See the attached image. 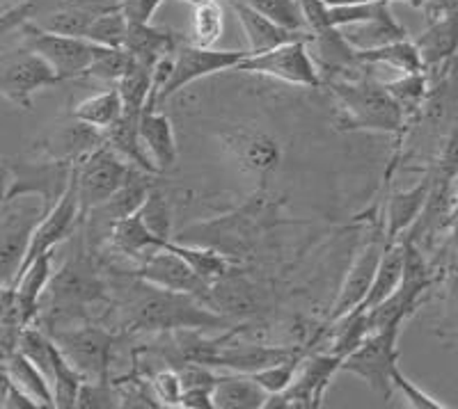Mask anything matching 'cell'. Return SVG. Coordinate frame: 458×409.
I'll list each match as a JSON object with an SVG mask.
<instances>
[{
  "label": "cell",
  "instance_id": "8",
  "mask_svg": "<svg viewBox=\"0 0 458 409\" xmlns=\"http://www.w3.org/2000/svg\"><path fill=\"white\" fill-rule=\"evenodd\" d=\"M19 30L23 35V46L47 60L48 67L60 78V83L83 78L88 73L97 44L88 42L83 37L55 35L32 21H23Z\"/></svg>",
  "mask_w": 458,
  "mask_h": 409
},
{
  "label": "cell",
  "instance_id": "23",
  "mask_svg": "<svg viewBox=\"0 0 458 409\" xmlns=\"http://www.w3.org/2000/svg\"><path fill=\"white\" fill-rule=\"evenodd\" d=\"M214 409H264L268 391L250 373L218 375L211 388Z\"/></svg>",
  "mask_w": 458,
  "mask_h": 409
},
{
  "label": "cell",
  "instance_id": "56",
  "mask_svg": "<svg viewBox=\"0 0 458 409\" xmlns=\"http://www.w3.org/2000/svg\"><path fill=\"white\" fill-rule=\"evenodd\" d=\"M182 3H188V5H199V3H207V0H182Z\"/></svg>",
  "mask_w": 458,
  "mask_h": 409
},
{
  "label": "cell",
  "instance_id": "3",
  "mask_svg": "<svg viewBox=\"0 0 458 409\" xmlns=\"http://www.w3.org/2000/svg\"><path fill=\"white\" fill-rule=\"evenodd\" d=\"M353 71L323 78V83H328L337 96V104L344 114V129L399 133L406 126V117L401 113L399 104L392 99L386 85L369 76H358Z\"/></svg>",
  "mask_w": 458,
  "mask_h": 409
},
{
  "label": "cell",
  "instance_id": "14",
  "mask_svg": "<svg viewBox=\"0 0 458 409\" xmlns=\"http://www.w3.org/2000/svg\"><path fill=\"white\" fill-rule=\"evenodd\" d=\"M140 280L149 281L154 286H161L167 290H179V293H191L211 306V284L195 275V270L186 263L172 249L163 247L149 249L147 255L138 259V272ZM214 309V306H211Z\"/></svg>",
  "mask_w": 458,
  "mask_h": 409
},
{
  "label": "cell",
  "instance_id": "49",
  "mask_svg": "<svg viewBox=\"0 0 458 409\" xmlns=\"http://www.w3.org/2000/svg\"><path fill=\"white\" fill-rule=\"evenodd\" d=\"M0 388H3V407L5 409H35L37 407L35 400H32L26 391H21V388L16 387V384L5 382Z\"/></svg>",
  "mask_w": 458,
  "mask_h": 409
},
{
  "label": "cell",
  "instance_id": "51",
  "mask_svg": "<svg viewBox=\"0 0 458 409\" xmlns=\"http://www.w3.org/2000/svg\"><path fill=\"white\" fill-rule=\"evenodd\" d=\"M422 10L427 14V23H431L445 19V16L458 14V0H428Z\"/></svg>",
  "mask_w": 458,
  "mask_h": 409
},
{
  "label": "cell",
  "instance_id": "28",
  "mask_svg": "<svg viewBox=\"0 0 458 409\" xmlns=\"http://www.w3.org/2000/svg\"><path fill=\"white\" fill-rule=\"evenodd\" d=\"M138 120L140 117H129V114H122L120 120L114 121L110 129L104 130V140L114 154L120 155L122 161L129 163L131 167H138V170L147 171V174H157V165L151 163V158L147 155L145 146L140 140V129H138Z\"/></svg>",
  "mask_w": 458,
  "mask_h": 409
},
{
  "label": "cell",
  "instance_id": "21",
  "mask_svg": "<svg viewBox=\"0 0 458 409\" xmlns=\"http://www.w3.org/2000/svg\"><path fill=\"white\" fill-rule=\"evenodd\" d=\"M104 142V130L72 117L69 124L57 126L48 135V140L39 145V151H44V155H48V158H57V161L79 163L94 149H99Z\"/></svg>",
  "mask_w": 458,
  "mask_h": 409
},
{
  "label": "cell",
  "instance_id": "24",
  "mask_svg": "<svg viewBox=\"0 0 458 409\" xmlns=\"http://www.w3.org/2000/svg\"><path fill=\"white\" fill-rule=\"evenodd\" d=\"M403 261H406V247H403V238L387 240L386 252L380 256V263L376 268L374 281L369 286V293L360 306H355L358 311H369L374 306H378L380 302H386L387 297L399 288L401 277H403Z\"/></svg>",
  "mask_w": 458,
  "mask_h": 409
},
{
  "label": "cell",
  "instance_id": "18",
  "mask_svg": "<svg viewBox=\"0 0 458 409\" xmlns=\"http://www.w3.org/2000/svg\"><path fill=\"white\" fill-rule=\"evenodd\" d=\"M154 177H157V174H147V171L133 167L129 177H126V181L122 183L101 206L92 208L85 218H92V227L104 229L106 236H108L110 227H113L114 222H120V220L138 213V208L145 202L149 188L157 183Z\"/></svg>",
  "mask_w": 458,
  "mask_h": 409
},
{
  "label": "cell",
  "instance_id": "31",
  "mask_svg": "<svg viewBox=\"0 0 458 409\" xmlns=\"http://www.w3.org/2000/svg\"><path fill=\"white\" fill-rule=\"evenodd\" d=\"M355 63L360 67H387L399 73H412L424 69L422 55L412 39H399V42L376 48H355Z\"/></svg>",
  "mask_w": 458,
  "mask_h": 409
},
{
  "label": "cell",
  "instance_id": "42",
  "mask_svg": "<svg viewBox=\"0 0 458 409\" xmlns=\"http://www.w3.org/2000/svg\"><path fill=\"white\" fill-rule=\"evenodd\" d=\"M239 3H245V5L264 14L266 19L276 21L277 26L286 28V30L310 32L298 0H239Z\"/></svg>",
  "mask_w": 458,
  "mask_h": 409
},
{
  "label": "cell",
  "instance_id": "22",
  "mask_svg": "<svg viewBox=\"0 0 458 409\" xmlns=\"http://www.w3.org/2000/svg\"><path fill=\"white\" fill-rule=\"evenodd\" d=\"M138 129H140L142 146H145L151 163L157 165L158 174L172 170L174 163H177V154H179L177 138H174L172 121L167 120L163 113H157L154 105H147V108L140 113Z\"/></svg>",
  "mask_w": 458,
  "mask_h": 409
},
{
  "label": "cell",
  "instance_id": "45",
  "mask_svg": "<svg viewBox=\"0 0 458 409\" xmlns=\"http://www.w3.org/2000/svg\"><path fill=\"white\" fill-rule=\"evenodd\" d=\"M151 391H154V398L158 400L161 407H179L182 405V394H183V384L182 378H179L177 368H163L158 371L149 382Z\"/></svg>",
  "mask_w": 458,
  "mask_h": 409
},
{
  "label": "cell",
  "instance_id": "57",
  "mask_svg": "<svg viewBox=\"0 0 458 409\" xmlns=\"http://www.w3.org/2000/svg\"><path fill=\"white\" fill-rule=\"evenodd\" d=\"M0 3H5V0H0Z\"/></svg>",
  "mask_w": 458,
  "mask_h": 409
},
{
  "label": "cell",
  "instance_id": "32",
  "mask_svg": "<svg viewBox=\"0 0 458 409\" xmlns=\"http://www.w3.org/2000/svg\"><path fill=\"white\" fill-rule=\"evenodd\" d=\"M0 363H3L7 382L16 384L21 391H26V394L35 400L37 407H55L51 382H48L47 375H44L21 350L12 353L10 357H5Z\"/></svg>",
  "mask_w": 458,
  "mask_h": 409
},
{
  "label": "cell",
  "instance_id": "37",
  "mask_svg": "<svg viewBox=\"0 0 458 409\" xmlns=\"http://www.w3.org/2000/svg\"><path fill=\"white\" fill-rule=\"evenodd\" d=\"M225 32V10L220 0H207L193 7L188 42L202 48H214Z\"/></svg>",
  "mask_w": 458,
  "mask_h": 409
},
{
  "label": "cell",
  "instance_id": "5",
  "mask_svg": "<svg viewBox=\"0 0 458 409\" xmlns=\"http://www.w3.org/2000/svg\"><path fill=\"white\" fill-rule=\"evenodd\" d=\"M42 218V199L32 195L7 199L0 206V286H14L32 231Z\"/></svg>",
  "mask_w": 458,
  "mask_h": 409
},
{
  "label": "cell",
  "instance_id": "20",
  "mask_svg": "<svg viewBox=\"0 0 458 409\" xmlns=\"http://www.w3.org/2000/svg\"><path fill=\"white\" fill-rule=\"evenodd\" d=\"M229 7L234 10L236 19H239L241 28L245 32V42H248V53H264L271 48L282 46V44L298 42V39H312V32H296L286 30V28L277 26L276 21L266 19L257 10L248 7L239 0H227Z\"/></svg>",
  "mask_w": 458,
  "mask_h": 409
},
{
  "label": "cell",
  "instance_id": "35",
  "mask_svg": "<svg viewBox=\"0 0 458 409\" xmlns=\"http://www.w3.org/2000/svg\"><path fill=\"white\" fill-rule=\"evenodd\" d=\"M73 120L85 121V124L94 126V129L106 130L122 117V99L117 88L104 89L99 94H92L88 99L81 101L72 113Z\"/></svg>",
  "mask_w": 458,
  "mask_h": 409
},
{
  "label": "cell",
  "instance_id": "50",
  "mask_svg": "<svg viewBox=\"0 0 458 409\" xmlns=\"http://www.w3.org/2000/svg\"><path fill=\"white\" fill-rule=\"evenodd\" d=\"M179 407H186V409H214V400H211V388H208V387L183 388L182 405H179Z\"/></svg>",
  "mask_w": 458,
  "mask_h": 409
},
{
  "label": "cell",
  "instance_id": "1",
  "mask_svg": "<svg viewBox=\"0 0 458 409\" xmlns=\"http://www.w3.org/2000/svg\"><path fill=\"white\" fill-rule=\"evenodd\" d=\"M126 322L142 332H174V330H204L223 327L225 318L207 302L191 293L167 290L140 280L129 286L124 300Z\"/></svg>",
  "mask_w": 458,
  "mask_h": 409
},
{
  "label": "cell",
  "instance_id": "15",
  "mask_svg": "<svg viewBox=\"0 0 458 409\" xmlns=\"http://www.w3.org/2000/svg\"><path fill=\"white\" fill-rule=\"evenodd\" d=\"M83 218V213H81V204H79V192H76V181L69 183V188L64 190V195L44 213V218L37 222L35 231L30 236V245H28L26 259H23L21 270L26 268L28 263L37 259L44 252H53L60 243L69 238L79 224V220ZM19 270V272H21Z\"/></svg>",
  "mask_w": 458,
  "mask_h": 409
},
{
  "label": "cell",
  "instance_id": "41",
  "mask_svg": "<svg viewBox=\"0 0 458 409\" xmlns=\"http://www.w3.org/2000/svg\"><path fill=\"white\" fill-rule=\"evenodd\" d=\"M126 28H129V21H126V16L120 12V7H110V10L99 12V14L94 16V21L89 26L85 39L92 44H99V46L122 48L124 46Z\"/></svg>",
  "mask_w": 458,
  "mask_h": 409
},
{
  "label": "cell",
  "instance_id": "7",
  "mask_svg": "<svg viewBox=\"0 0 458 409\" xmlns=\"http://www.w3.org/2000/svg\"><path fill=\"white\" fill-rule=\"evenodd\" d=\"M310 39L282 44L264 53H248L232 71L259 73V76L277 78L282 83L298 85V88H321V71L314 63L308 46Z\"/></svg>",
  "mask_w": 458,
  "mask_h": 409
},
{
  "label": "cell",
  "instance_id": "33",
  "mask_svg": "<svg viewBox=\"0 0 458 409\" xmlns=\"http://www.w3.org/2000/svg\"><path fill=\"white\" fill-rule=\"evenodd\" d=\"M122 99V114L129 117H140L142 110L149 105L151 89H154V69L147 64L131 60L129 69L122 73V78L114 83Z\"/></svg>",
  "mask_w": 458,
  "mask_h": 409
},
{
  "label": "cell",
  "instance_id": "40",
  "mask_svg": "<svg viewBox=\"0 0 458 409\" xmlns=\"http://www.w3.org/2000/svg\"><path fill=\"white\" fill-rule=\"evenodd\" d=\"M138 218L142 220L147 229H149L157 238L161 240H172V208L167 202L165 192L154 183L147 192L145 202L138 208Z\"/></svg>",
  "mask_w": 458,
  "mask_h": 409
},
{
  "label": "cell",
  "instance_id": "9",
  "mask_svg": "<svg viewBox=\"0 0 458 409\" xmlns=\"http://www.w3.org/2000/svg\"><path fill=\"white\" fill-rule=\"evenodd\" d=\"M76 163L57 161V158H14L10 161V188L7 199L32 195L44 204V213L63 197L73 177Z\"/></svg>",
  "mask_w": 458,
  "mask_h": 409
},
{
  "label": "cell",
  "instance_id": "19",
  "mask_svg": "<svg viewBox=\"0 0 458 409\" xmlns=\"http://www.w3.org/2000/svg\"><path fill=\"white\" fill-rule=\"evenodd\" d=\"M301 355L296 347H276V346H223L216 341L214 350L208 355V368H229L234 373H257L268 366L284 362Z\"/></svg>",
  "mask_w": 458,
  "mask_h": 409
},
{
  "label": "cell",
  "instance_id": "47",
  "mask_svg": "<svg viewBox=\"0 0 458 409\" xmlns=\"http://www.w3.org/2000/svg\"><path fill=\"white\" fill-rule=\"evenodd\" d=\"M392 387L403 394V398L408 400V405H411V407H415V409H447V405L440 403L437 398H433V396L427 394L424 388L417 387L412 380H408L399 366H396L394 373H392Z\"/></svg>",
  "mask_w": 458,
  "mask_h": 409
},
{
  "label": "cell",
  "instance_id": "10",
  "mask_svg": "<svg viewBox=\"0 0 458 409\" xmlns=\"http://www.w3.org/2000/svg\"><path fill=\"white\" fill-rule=\"evenodd\" d=\"M133 167L124 163L120 155L114 154L108 145H101L92 154L85 155L83 161L73 167V181H76V192H79V204L83 218L92 208L101 206L106 199L113 195Z\"/></svg>",
  "mask_w": 458,
  "mask_h": 409
},
{
  "label": "cell",
  "instance_id": "17",
  "mask_svg": "<svg viewBox=\"0 0 458 409\" xmlns=\"http://www.w3.org/2000/svg\"><path fill=\"white\" fill-rule=\"evenodd\" d=\"M220 142L234 165L248 174H271L280 165V145L257 129H232L220 135Z\"/></svg>",
  "mask_w": 458,
  "mask_h": 409
},
{
  "label": "cell",
  "instance_id": "13",
  "mask_svg": "<svg viewBox=\"0 0 458 409\" xmlns=\"http://www.w3.org/2000/svg\"><path fill=\"white\" fill-rule=\"evenodd\" d=\"M342 357L333 353L326 355H310L301 359L298 371L293 375L292 384L282 388L280 394H271L266 400L264 409L276 407H301V409H317L323 405V396L328 388L333 375L339 371Z\"/></svg>",
  "mask_w": 458,
  "mask_h": 409
},
{
  "label": "cell",
  "instance_id": "34",
  "mask_svg": "<svg viewBox=\"0 0 458 409\" xmlns=\"http://www.w3.org/2000/svg\"><path fill=\"white\" fill-rule=\"evenodd\" d=\"M108 236L122 255H126L129 259L136 261L140 259L142 255H147L149 249L163 247V245L167 243V240L157 238V236L142 224V220L138 218V213L120 220V222H114L113 227H110Z\"/></svg>",
  "mask_w": 458,
  "mask_h": 409
},
{
  "label": "cell",
  "instance_id": "29",
  "mask_svg": "<svg viewBox=\"0 0 458 409\" xmlns=\"http://www.w3.org/2000/svg\"><path fill=\"white\" fill-rule=\"evenodd\" d=\"M174 46H177V37L172 32L154 28L151 23H129L122 48L129 53L131 60L154 69V64L163 55L174 51Z\"/></svg>",
  "mask_w": 458,
  "mask_h": 409
},
{
  "label": "cell",
  "instance_id": "46",
  "mask_svg": "<svg viewBox=\"0 0 458 409\" xmlns=\"http://www.w3.org/2000/svg\"><path fill=\"white\" fill-rule=\"evenodd\" d=\"M301 359H302V353L296 355V357H292V359H284V362L276 363V366H268V368H264V371H257V373H252V378H255L257 382H259L261 387L268 391V396L280 394L282 388H286L289 384H292Z\"/></svg>",
  "mask_w": 458,
  "mask_h": 409
},
{
  "label": "cell",
  "instance_id": "25",
  "mask_svg": "<svg viewBox=\"0 0 458 409\" xmlns=\"http://www.w3.org/2000/svg\"><path fill=\"white\" fill-rule=\"evenodd\" d=\"M53 252H44V255L37 256L32 263H28L26 268L19 272L14 281V296L19 306L23 311V318H26L28 325H32L37 318V311H39V300L44 296V288H47L48 280L53 275Z\"/></svg>",
  "mask_w": 458,
  "mask_h": 409
},
{
  "label": "cell",
  "instance_id": "43",
  "mask_svg": "<svg viewBox=\"0 0 458 409\" xmlns=\"http://www.w3.org/2000/svg\"><path fill=\"white\" fill-rule=\"evenodd\" d=\"M131 55L124 48H113V46H99L97 44V51H94L92 63H89L88 73L85 76L97 78V80H104V83H117L122 78V73L129 69Z\"/></svg>",
  "mask_w": 458,
  "mask_h": 409
},
{
  "label": "cell",
  "instance_id": "53",
  "mask_svg": "<svg viewBox=\"0 0 458 409\" xmlns=\"http://www.w3.org/2000/svg\"><path fill=\"white\" fill-rule=\"evenodd\" d=\"M328 5H371V3H406V0H326Z\"/></svg>",
  "mask_w": 458,
  "mask_h": 409
},
{
  "label": "cell",
  "instance_id": "27",
  "mask_svg": "<svg viewBox=\"0 0 458 409\" xmlns=\"http://www.w3.org/2000/svg\"><path fill=\"white\" fill-rule=\"evenodd\" d=\"M415 46L422 55L424 69L440 67L458 53V14L445 16L427 23V30L415 39Z\"/></svg>",
  "mask_w": 458,
  "mask_h": 409
},
{
  "label": "cell",
  "instance_id": "26",
  "mask_svg": "<svg viewBox=\"0 0 458 409\" xmlns=\"http://www.w3.org/2000/svg\"><path fill=\"white\" fill-rule=\"evenodd\" d=\"M337 30L353 48H376L399 42V39H408L406 28L392 16L390 5L380 7L378 14L369 19V21L353 23V26L337 28Z\"/></svg>",
  "mask_w": 458,
  "mask_h": 409
},
{
  "label": "cell",
  "instance_id": "16",
  "mask_svg": "<svg viewBox=\"0 0 458 409\" xmlns=\"http://www.w3.org/2000/svg\"><path fill=\"white\" fill-rule=\"evenodd\" d=\"M387 236L386 231L376 233L371 238H367L365 243L360 245L358 255L353 256V263H351L349 272L344 277V284L339 288V296L333 305V313H330V321L337 322L339 318H344L346 313L360 306V302L365 300L367 293H369V286L374 281L376 268L380 263V256L386 252Z\"/></svg>",
  "mask_w": 458,
  "mask_h": 409
},
{
  "label": "cell",
  "instance_id": "39",
  "mask_svg": "<svg viewBox=\"0 0 458 409\" xmlns=\"http://www.w3.org/2000/svg\"><path fill=\"white\" fill-rule=\"evenodd\" d=\"M106 12V10H104ZM99 12L85 10V7H60V10L47 12V14L37 16L35 21L39 28L55 35H67V37H83L88 35L89 26H92L94 16Z\"/></svg>",
  "mask_w": 458,
  "mask_h": 409
},
{
  "label": "cell",
  "instance_id": "54",
  "mask_svg": "<svg viewBox=\"0 0 458 409\" xmlns=\"http://www.w3.org/2000/svg\"><path fill=\"white\" fill-rule=\"evenodd\" d=\"M452 321H449V327L447 330H452V332H458V290H456V305L452 306Z\"/></svg>",
  "mask_w": 458,
  "mask_h": 409
},
{
  "label": "cell",
  "instance_id": "30",
  "mask_svg": "<svg viewBox=\"0 0 458 409\" xmlns=\"http://www.w3.org/2000/svg\"><path fill=\"white\" fill-rule=\"evenodd\" d=\"M431 188L433 179L427 177L422 183L411 188V190H401L392 195L390 204H387V240L401 238V233L406 231L422 215L424 206H427L428 197H431Z\"/></svg>",
  "mask_w": 458,
  "mask_h": 409
},
{
  "label": "cell",
  "instance_id": "2",
  "mask_svg": "<svg viewBox=\"0 0 458 409\" xmlns=\"http://www.w3.org/2000/svg\"><path fill=\"white\" fill-rule=\"evenodd\" d=\"M106 300V281L101 280L85 252H73L57 270H53L44 296L39 300L37 321L44 332L76 325L85 318V309L94 302Z\"/></svg>",
  "mask_w": 458,
  "mask_h": 409
},
{
  "label": "cell",
  "instance_id": "36",
  "mask_svg": "<svg viewBox=\"0 0 458 409\" xmlns=\"http://www.w3.org/2000/svg\"><path fill=\"white\" fill-rule=\"evenodd\" d=\"M386 89L392 94V99L399 104L403 117L412 120L415 114L422 113V105L428 94V76L427 69L412 73H399L394 80H386Z\"/></svg>",
  "mask_w": 458,
  "mask_h": 409
},
{
  "label": "cell",
  "instance_id": "44",
  "mask_svg": "<svg viewBox=\"0 0 458 409\" xmlns=\"http://www.w3.org/2000/svg\"><path fill=\"white\" fill-rule=\"evenodd\" d=\"M76 407H83V409L122 407L120 388L114 387L110 380H83L79 388Z\"/></svg>",
  "mask_w": 458,
  "mask_h": 409
},
{
  "label": "cell",
  "instance_id": "38",
  "mask_svg": "<svg viewBox=\"0 0 458 409\" xmlns=\"http://www.w3.org/2000/svg\"><path fill=\"white\" fill-rule=\"evenodd\" d=\"M165 247L172 249L174 255L182 256V259L195 270V275L202 277L207 284H216L218 280H223V277L229 272V268H232L227 256L218 255V252H214V249L193 247V245L174 243V240H167Z\"/></svg>",
  "mask_w": 458,
  "mask_h": 409
},
{
  "label": "cell",
  "instance_id": "4",
  "mask_svg": "<svg viewBox=\"0 0 458 409\" xmlns=\"http://www.w3.org/2000/svg\"><path fill=\"white\" fill-rule=\"evenodd\" d=\"M401 327H403V322H392V325L374 330L339 363V371L353 373L360 380H365L371 391L380 396L386 403L394 394L392 373L399 366Z\"/></svg>",
  "mask_w": 458,
  "mask_h": 409
},
{
  "label": "cell",
  "instance_id": "12",
  "mask_svg": "<svg viewBox=\"0 0 458 409\" xmlns=\"http://www.w3.org/2000/svg\"><path fill=\"white\" fill-rule=\"evenodd\" d=\"M245 55H248V51H216V48L195 46L191 42H177L172 73L161 92H158L154 108H157L158 101L170 99V96L182 92L186 85L195 83V80H202L211 73L232 71Z\"/></svg>",
  "mask_w": 458,
  "mask_h": 409
},
{
  "label": "cell",
  "instance_id": "55",
  "mask_svg": "<svg viewBox=\"0 0 458 409\" xmlns=\"http://www.w3.org/2000/svg\"><path fill=\"white\" fill-rule=\"evenodd\" d=\"M7 382V378H5V371H3V363H0V387H3V384Z\"/></svg>",
  "mask_w": 458,
  "mask_h": 409
},
{
  "label": "cell",
  "instance_id": "11",
  "mask_svg": "<svg viewBox=\"0 0 458 409\" xmlns=\"http://www.w3.org/2000/svg\"><path fill=\"white\" fill-rule=\"evenodd\" d=\"M60 78L55 76L47 60L21 46L0 55V96L21 110L32 108V96L39 89L55 88Z\"/></svg>",
  "mask_w": 458,
  "mask_h": 409
},
{
  "label": "cell",
  "instance_id": "52",
  "mask_svg": "<svg viewBox=\"0 0 458 409\" xmlns=\"http://www.w3.org/2000/svg\"><path fill=\"white\" fill-rule=\"evenodd\" d=\"M7 188H10V161L0 158V206L5 204Z\"/></svg>",
  "mask_w": 458,
  "mask_h": 409
},
{
  "label": "cell",
  "instance_id": "6",
  "mask_svg": "<svg viewBox=\"0 0 458 409\" xmlns=\"http://www.w3.org/2000/svg\"><path fill=\"white\" fill-rule=\"evenodd\" d=\"M83 380H108L114 334L97 325H69L47 332Z\"/></svg>",
  "mask_w": 458,
  "mask_h": 409
},
{
  "label": "cell",
  "instance_id": "48",
  "mask_svg": "<svg viewBox=\"0 0 458 409\" xmlns=\"http://www.w3.org/2000/svg\"><path fill=\"white\" fill-rule=\"evenodd\" d=\"M163 0H120V12L129 23H151Z\"/></svg>",
  "mask_w": 458,
  "mask_h": 409
}]
</instances>
